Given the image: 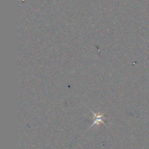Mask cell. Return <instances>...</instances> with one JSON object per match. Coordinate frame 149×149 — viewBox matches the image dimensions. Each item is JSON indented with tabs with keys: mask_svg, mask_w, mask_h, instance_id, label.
Instances as JSON below:
<instances>
[{
	"mask_svg": "<svg viewBox=\"0 0 149 149\" xmlns=\"http://www.w3.org/2000/svg\"><path fill=\"white\" fill-rule=\"evenodd\" d=\"M90 112L92 113V114H93V124H92L91 126H90V128L93 127V126H95V125H100V124H103V125H106V127H108L107 125H106V124L104 122H103L104 114L100 113V112H98V113H95V112H93V111L91 110V109H90Z\"/></svg>",
	"mask_w": 149,
	"mask_h": 149,
	"instance_id": "6da1fadb",
	"label": "cell"
}]
</instances>
